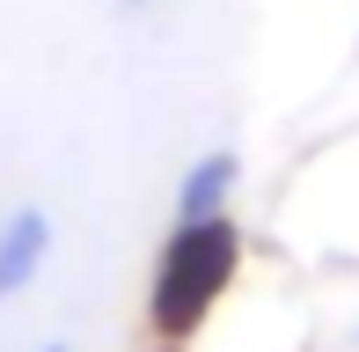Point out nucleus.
<instances>
[{
	"mask_svg": "<svg viewBox=\"0 0 359 352\" xmlns=\"http://www.w3.org/2000/svg\"><path fill=\"white\" fill-rule=\"evenodd\" d=\"M242 271V228L227 213L213 220H169V243L154 257V286H147V323L154 338L184 345L191 330L213 316V301L235 286Z\"/></svg>",
	"mask_w": 359,
	"mask_h": 352,
	"instance_id": "1",
	"label": "nucleus"
},
{
	"mask_svg": "<svg viewBox=\"0 0 359 352\" xmlns=\"http://www.w3.org/2000/svg\"><path fill=\"white\" fill-rule=\"evenodd\" d=\"M44 264H52V213L44 205H15L0 220V301L29 294Z\"/></svg>",
	"mask_w": 359,
	"mask_h": 352,
	"instance_id": "2",
	"label": "nucleus"
},
{
	"mask_svg": "<svg viewBox=\"0 0 359 352\" xmlns=\"http://www.w3.org/2000/svg\"><path fill=\"white\" fill-rule=\"evenodd\" d=\"M235 191H242V154H235V147H205L198 162L176 176L169 220H213V213H227V198H235Z\"/></svg>",
	"mask_w": 359,
	"mask_h": 352,
	"instance_id": "3",
	"label": "nucleus"
},
{
	"mask_svg": "<svg viewBox=\"0 0 359 352\" xmlns=\"http://www.w3.org/2000/svg\"><path fill=\"white\" fill-rule=\"evenodd\" d=\"M118 8H154V0H118Z\"/></svg>",
	"mask_w": 359,
	"mask_h": 352,
	"instance_id": "4",
	"label": "nucleus"
},
{
	"mask_svg": "<svg viewBox=\"0 0 359 352\" xmlns=\"http://www.w3.org/2000/svg\"><path fill=\"white\" fill-rule=\"evenodd\" d=\"M37 352H74V345H37Z\"/></svg>",
	"mask_w": 359,
	"mask_h": 352,
	"instance_id": "5",
	"label": "nucleus"
}]
</instances>
